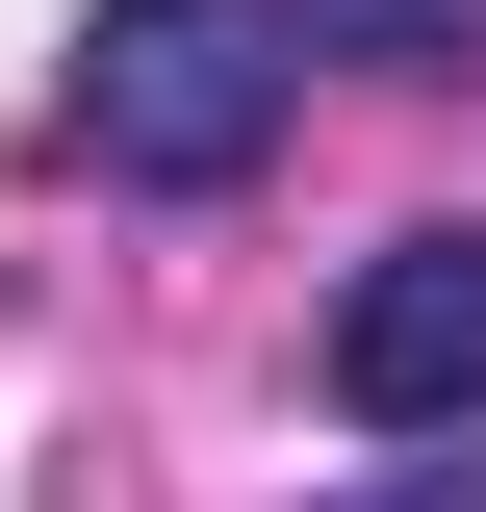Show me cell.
Wrapping results in <instances>:
<instances>
[{
	"label": "cell",
	"instance_id": "7a4b0ae2",
	"mask_svg": "<svg viewBox=\"0 0 486 512\" xmlns=\"http://www.w3.org/2000/svg\"><path fill=\"white\" fill-rule=\"evenodd\" d=\"M333 410L359 436H461L486 410V231H384L333 282Z\"/></svg>",
	"mask_w": 486,
	"mask_h": 512
},
{
	"label": "cell",
	"instance_id": "277c9868",
	"mask_svg": "<svg viewBox=\"0 0 486 512\" xmlns=\"http://www.w3.org/2000/svg\"><path fill=\"white\" fill-rule=\"evenodd\" d=\"M333 512H486V461H384V487H333Z\"/></svg>",
	"mask_w": 486,
	"mask_h": 512
},
{
	"label": "cell",
	"instance_id": "6da1fadb",
	"mask_svg": "<svg viewBox=\"0 0 486 512\" xmlns=\"http://www.w3.org/2000/svg\"><path fill=\"white\" fill-rule=\"evenodd\" d=\"M282 103H307V0H103V26H77V154L154 180V205L256 180Z\"/></svg>",
	"mask_w": 486,
	"mask_h": 512
},
{
	"label": "cell",
	"instance_id": "3957f363",
	"mask_svg": "<svg viewBox=\"0 0 486 512\" xmlns=\"http://www.w3.org/2000/svg\"><path fill=\"white\" fill-rule=\"evenodd\" d=\"M307 52H384V77H461L486 0H307Z\"/></svg>",
	"mask_w": 486,
	"mask_h": 512
}]
</instances>
